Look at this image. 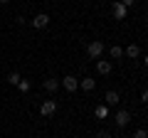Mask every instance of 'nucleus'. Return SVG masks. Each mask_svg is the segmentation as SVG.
<instances>
[{"mask_svg":"<svg viewBox=\"0 0 148 138\" xmlns=\"http://www.w3.org/2000/svg\"><path fill=\"white\" fill-rule=\"evenodd\" d=\"M114 121H116L119 128H123V126H128V123H131V113H128L126 109H119V111L114 113Z\"/></svg>","mask_w":148,"mask_h":138,"instance_id":"f257e3e1","label":"nucleus"},{"mask_svg":"<svg viewBox=\"0 0 148 138\" xmlns=\"http://www.w3.org/2000/svg\"><path fill=\"white\" fill-rule=\"evenodd\" d=\"M86 52H89V57L99 59V57H101V52H104V42H101V40H94V42H89Z\"/></svg>","mask_w":148,"mask_h":138,"instance_id":"f03ea898","label":"nucleus"},{"mask_svg":"<svg viewBox=\"0 0 148 138\" xmlns=\"http://www.w3.org/2000/svg\"><path fill=\"white\" fill-rule=\"evenodd\" d=\"M54 111H57V101L54 99H47L42 106H40V113H42V116H52Z\"/></svg>","mask_w":148,"mask_h":138,"instance_id":"7ed1b4c3","label":"nucleus"},{"mask_svg":"<svg viewBox=\"0 0 148 138\" xmlns=\"http://www.w3.org/2000/svg\"><path fill=\"white\" fill-rule=\"evenodd\" d=\"M49 25V15H45V12H40V15L32 17V27H37V30H42V27Z\"/></svg>","mask_w":148,"mask_h":138,"instance_id":"20e7f679","label":"nucleus"},{"mask_svg":"<svg viewBox=\"0 0 148 138\" xmlns=\"http://www.w3.org/2000/svg\"><path fill=\"white\" fill-rule=\"evenodd\" d=\"M62 86L69 91V94H74V91L79 89V79H74V77H64V79H62Z\"/></svg>","mask_w":148,"mask_h":138,"instance_id":"39448f33","label":"nucleus"},{"mask_svg":"<svg viewBox=\"0 0 148 138\" xmlns=\"http://www.w3.org/2000/svg\"><path fill=\"white\" fill-rule=\"evenodd\" d=\"M104 101H106V106H116L119 101H121V96H119V91H106Z\"/></svg>","mask_w":148,"mask_h":138,"instance_id":"423d86ee","label":"nucleus"},{"mask_svg":"<svg viewBox=\"0 0 148 138\" xmlns=\"http://www.w3.org/2000/svg\"><path fill=\"white\" fill-rule=\"evenodd\" d=\"M96 72H99V74H109L111 72V62H106V59L96 62Z\"/></svg>","mask_w":148,"mask_h":138,"instance_id":"0eeeda50","label":"nucleus"},{"mask_svg":"<svg viewBox=\"0 0 148 138\" xmlns=\"http://www.w3.org/2000/svg\"><path fill=\"white\" fill-rule=\"evenodd\" d=\"M79 86H82L84 91H94V89H96V79H82Z\"/></svg>","mask_w":148,"mask_h":138,"instance_id":"6e6552de","label":"nucleus"},{"mask_svg":"<svg viewBox=\"0 0 148 138\" xmlns=\"http://www.w3.org/2000/svg\"><path fill=\"white\" fill-rule=\"evenodd\" d=\"M126 10H128V8H123L121 3H114V15H116L119 20H123V17H126Z\"/></svg>","mask_w":148,"mask_h":138,"instance_id":"1a4fd4ad","label":"nucleus"},{"mask_svg":"<svg viewBox=\"0 0 148 138\" xmlns=\"http://www.w3.org/2000/svg\"><path fill=\"white\" fill-rule=\"evenodd\" d=\"M57 86H59V81H57V79H45V91L54 94V91H57Z\"/></svg>","mask_w":148,"mask_h":138,"instance_id":"9d476101","label":"nucleus"},{"mask_svg":"<svg viewBox=\"0 0 148 138\" xmlns=\"http://www.w3.org/2000/svg\"><path fill=\"white\" fill-rule=\"evenodd\" d=\"M109 52H111V59H119V57H123V49H121V47H116V44H114V47H111Z\"/></svg>","mask_w":148,"mask_h":138,"instance_id":"9b49d317","label":"nucleus"},{"mask_svg":"<svg viewBox=\"0 0 148 138\" xmlns=\"http://www.w3.org/2000/svg\"><path fill=\"white\" fill-rule=\"evenodd\" d=\"M22 77L17 74V72H12V74H8V84H12V86H17V81H20Z\"/></svg>","mask_w":148,"mask_h":138,"instance_id":"f8f14e48","label":"nucleus"},{"mask_svg":"<svg viewBox=\"0 0 148 138\" xmlns=\"http://www.w3.org/2000/svg\"><path fill=\"white\" fill-rule=\"evenodd\" d=\"M123 54H128V57L133 59V57H138V54H141V49H138L136 44H131V47H128V49H126V52H123Z\"/></svg>","mask_w":148,"mask_h":138,"instance_id":"ddd939ff","label":"nucleus"},{"mask_svg":"<svg viewBox=\"0 0 148 138\" xmlns=\"http://www.w3.org/2000/svg\"><path fill=\"white\" fill-rule=\"evenodd\" d=\"M96 116H99V118H106V116H109V109H106V106H96Z\"/></svg>","mask_w":148,"mask_h":138,"instance_id":"4468645a","label":"nucleus"},{"mask_svg":"<svg viewBox=\"0 0 148 138\" xmlns=\"http://www.w3.org/2000/svg\"><path fill=\"white\" fill-rule=\"evenodd\" d=\"M17 86H20V91H30V81H17Z\"/></svg>","mask_w":148,"mask_h":138,"instance_id":"2eb2a0df","label":"nucleus"},{"mask_svg":"<svg viewBox=\"0 0 148 138\" xmlns=\"http://www.w3.org/2000/svg\"><path fill=\"white\" fill-rule=\"evenodd\" d=\"M133 138H148V136H146V128H138V131L133 133Z\"/></svg>","mask_w":148,"mask_h":138,"instance_id":"dca6fc26","label":"nucleus"},{"mask_svg":"<svg viewBox=\"0 0 148 138\" xmlns=\"http://www.w3.org/2000/svg\"><path fill=\"white\" fill-rule=\"evenodd\" d=\"M119 3H121L123 8H133V3H136V0H119Z\"/></svg>","mask_w":148,"mask_h":138,"instance_id":"f3484780","label":"nucleus"},{"mask_svg":"<svg viewBox=\"0 0 148 138\" xmlns=\"http://www.w3.org/2000/svg\"><path fill=\"white\" fill-rule=\"evenodd\" d=\"M96 138H109V133H106V131H101V133H99Z\"/></svg>","mask_w":148,"mask_h":138,"instance_id":"a211bd4d","label":"nucleus"},{"mask_svg":"<svg viewBox=\"0 0 148 138\" xmlns=\"http://www.w3.org/2000/svg\"><path fill=\"white\" fill-rule=\"evenodd\" d=\"M8 3H10V0H0V5H8Z\"/></svg>","mask_w":148,"mask_h":138,"instance_id":"6ab92c4d","label":"nucleus"}]
</instances>
